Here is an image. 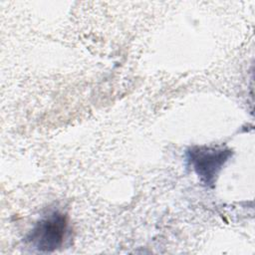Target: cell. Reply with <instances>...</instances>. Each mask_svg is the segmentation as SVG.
Segmentation results:
<instances>
[{
	"mask_svg": "<svg viewBox=\"0 0 255 255\" xmlns=\"http://www.w3.org/2000/svg\"><path fill=\"white\" fill-rule=\"evenodd\" d=\"M68 217L55 210L41 218L28 233L25 241L35 250L54 252L62 247L68 232Z\"/></svg>",
	"mask_w": 255,
	"mask_h": 255,
	"instance_id": "obj_1",
	"label": "cell"
},
{
	"mask_svg": "<svg viewBox=\"0 0 255 255\" xmlns=\"http://www.w3.org/2000/svg\"><path fill=\"white\" fill-rule=\"evenodd\" d=\"M233 151L226 146L196 145L186 150V160L207 187H213L216 177Z\"/></svg>",
	"mask_w": 255,
	"mask_h": 255,
	"instance_id": "obj_2",
	"label": "cell"
}]
</instances>
